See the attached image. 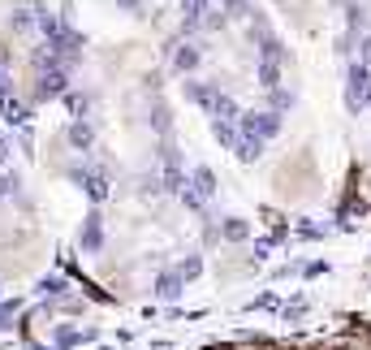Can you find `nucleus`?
I'll use <instances>...</instances> for the list:
<instances>
[{
	"label": "nucleus",
	"mask_w": 371,
	"mask_h": 350,
	"mask_svg": "<svg viewBox=\"0 0 371 350\" xmlns=\"http://www.w3.org/2000/svg\"><path fill=\"white\" fill-rule=\"evenodd\" d=\"M367 95H371V65H367V61H354L350 78H346V104H350V113H363Z\"/></svg>",
	"instance_id": "nucleus-1"
},
{
	"label": "nucleus",
	"mask_w": 371,
	"mask_h": 350,
	"mask_svg": "<svg viewBox=\"0 0 371 350\" xmlns=\"http://www.w3.org/2000/svg\"><path fill=\"white\" fill-rule=\"evenodd\" d=\"M35 91L43 95V100H52V95H65V91H70V70H65V61L39 65V83H35Z\"/></svg>",
	"instance_id": "nucleus-2"
},
{
	"label": "nucleus",
	"mask_w": 371,
	"mask_h": 350,
	"mask_svg": "<svg viewBox=\"0 0 371 350\" xmlns=\"http://www.w3.org/2000/svg\"><path fill=\"white\" fill-rule=\"evenodd\" d=\"M47 48H52V52L61 56V61H70V56H78V52H83V35H78V30L74 26H65V22H56L52 30H47Z\"/></svg>",
	"instance_id": "nucleus-3"
},
{
	"label": "nucleus",
	"mask_w": 371,
	"mask_h": 350,
	"mask_svg": "<svg viewBox=\"0 0 371 350\" xmlns=\"http://www.w3.org/2000/svg\"><path fill=\"white\" fill-rule=\"evenodd\" d=\"M242 130H246V134H259L264 143L268 138H277V130H281V117L277 113H264V108H255V113H242Z\"/></svg>",
	"instance_id": "nucleus-4"
},
{
	"label": "nucleus",
	"mask_w": 371,
	"mask_h": 350,
	"mask_svg": "<svg viewBox=\"0 0 371 350\" xmlns=\"http://www.w3.org/2000/svg\"><path fill=\"white\" fill-rule=\"evenodd\" d=\"M186 190H190V195H199V199H212V195H216V173L207 169V165H199L195 173H190Z\"/></svg>",
	"instance_id": "nucleus-5"
},
{
	"label": "nucleus",
	"mask_w": 371,
	"mask_h": 350,
	"mask_svg": "<svg viewBox=\"0 0 371 350\" xmlns=\"http://www.w3.org/2000/svg\"><path fill=\"white\" fill-rule=\"evenodd\" d=\"M207 9H212L207 0H182V30H186V35L207 22Z\"/></svg>",
	"instance_id": "nucleus-6"
},
{
	"label": "nucleus",
	"mask_w": 371,
	"mask_h": 350,
	"mask_svg": "<svg viewBox=\"0 0 371 350\" xmlns=\"http://www.w3.org/2000/svg\"><path fill=\"white\" fill-rule=\"evenodd\" d=\"M74 178H78V182H83V186H87V195H91V199H104V195H108V190H112V186H108V178H104V173H100V169H78V173H74Z\"/></svg>",
	"instance_id": "nucleus-7"
},
{
	"label": "nucleus",
	"mask_w": 371,
	"mask_h": 350,
	"mask_svg": "<svg viewBox=\"0 0 371 350\" xmlns=\"http://www.w3.org/2000/svg\"><path fill=\"white\" fill-rule=\"evenodd\" d=\"M212 134H216L220 147L237 152V143H242V125H237V121H216V117H212Z\"/></svg>",
	"instance_id": "nucleus-8"
},
{
	"label": "nucleus",
	"mask_w": 371,
	"mask_h": 350,
	"mask_svg": "<svg viewBox=\"0 0 371 350\" xmlns=\"http://www.w3.org/2000/svg\"><path fill=\"white\" fill-rule=\"evenodd\" d=\"M173 65H177V74H195L199 70V48L195 43H182L173 52Z\"/></svg>",
	"instance_id": "nucleus-9"
},
{
	"label": "nucleus",
	"mask_w": 371,
	"mask_h": 350,
	"mask_svg": "<svg viewBox=\"0 0 371 350\" xmlns=\"http://www.w3.org/2000/svg\"><path fill=\"white\" fill-rule=\"evenodd\" d=\"M255 39H259V52H264V56H272V61H281V56H285V48H281V39L272 35L268 26H255Z\"/></svg>",
	"instance_id": "nucleus-10"
},
{
	"label": "nucleus",
	"mask_w": 371,
	"mask_h": 350,
	"mask_svg": "<svg viewBox=\"0 0 371 350\" xmlns=\"http://www.w3.org/2000/svg\"><path fill=\"white\" fill-rule=\"evenodd\" d=\"M91 143H95L91 125H87V121H74V125H70V147H74V152H91Z\"/></svg>",
	"instance_id": "nucleus-11"
},
{
	"label": "nucleus",
	"mask_w": 371,
	"mask_h": 350,
	"mask_svg": "<svg viewBox=\"0 0 371 350\" xmlns=\"http://www.w3.org/2000/svg\"><path fill=\"white\" fill-rule=\"evenodd\" d=\"M186 95H190V100H195L199 108H207V113H212V104H216V95H220V91L203 87V83H186Z\"/></svg>",
	"instance_id": "nucleus-12"
},
{
	"label": "nucleus",
	"mask_w": 371,
	"mask_h": 350,
	"mask_svg": "<svg viewBox=\"0 0 371 350\" xmlns=\"http://www.w3.org/2000/svg\"><path fill=\"white\" fill-rule=\"evenodd\" d=\"M259 83H264L268 91H277V83H281V61L259 56Z\"/></svg>",
	"instance_id": "nucleus-13"
},
{
	"label": "nucleus",
	"mask_w": 371,
	"mask_h": 350,
	"mask_svg": "<svg viewBox=\"0 0 371 350\" xmlns=\"http://www.w3.org/2000/svg\"><path fill=\"white\" fill-rule=\"evenodd\" d=\"M83 247H87V251H100V247H104V234H100V212H91V216H87V229H83Z\"/></svg>",
	"instance_id": "nucleus-14"
},
{
	"label": "nucleus",
	"mask_w": 371,
	"mask_h": 350,
	"mask_svg": "<svg viewBox=\"0 0 371 350\" xmlns=\"http://www.w3.org/2000/svg\"><path fill=\"white\" fill-rule=\"evenodd\" d=\"M212 117H216V121H242V108L229 100V95H216V104H212Z\"/></svg>",
	"instance_id": "nucleus-15"
},
{
	"label": "nucleus",
	"mask_w": 371,
	"mask_h": 350,
	"mask_svg": "<svg viewBox=\"0 0 371 350\" xmlns=\"http://www.w3.org/2000/svg\"><path fill=\"white\" fill-rule=\"evenodd\" d=\"M35 26L39 22H35V9H30V5H22L18 13H13V30H18V35H30Z\"/></svg>",
	"instance_id": "nucleus-16"
},
{
	"label": "nucleus",
	"mask_w": 371,
	"mask_h": 350,
	"mask_svg": "<svg viewBox=\"0 0 371 350\" xmlns=\"http://www.w3.org/2000/svg\"><path fill=\"white\" fill-rule=\"evenodd\" d=\"M156 294L160 298H177V294H182V273H165L160 285H156Z\"/></svg>",
	"instance_id": "nucleus-17"
},
{
	"label": "nucleus",
	"mask_w": 371,
	"mask_h": 350,
	"mask_svg": "<svg viewBox=\"0 0 371 350\" xmlns=\"http://www.w3.org/2000/svg\"><path fill=\"white\" fill-rule=\"evenodd\" d=\"M65 104H70L74 121H83V117H87V95H78V91H65Z\"/></svg>",
	"instance_id": "nucleus-18"
},
{
	"label": "nucleus",
	"mask_w": 371,
	"mask_h": 350,
	"mask_svg": "<svg viewBox=\"0 0 371 350\" xmlns=\"http://www.w3.org/2000/svg\"><path fill=\"white\" fill-rule=\"evenodd\" d=\"M224 238L242 243V238H246V220H224Z\"/></svg>",
	"instance_id": "nucleus-19"
},
{
	"label": "nucleus",
	"mask_w": 371,
	"mask_h": 350,
	"mask_svg": "<svg viewBox=\"0 0 371 350\" xmlns=\"http://www.w3.org/2000/svg\"><path fill=\"white\" fill-rule=\"evenodd\" d=\"M199 268H203V264H199V256H190L182 268H177V273H182V281H190V277H199Z\"/></svg>",
	"instance_id": "nucleus-20"
},
{
	"label": "nucleus",
	"mask_w": 371,
	"mask_h": 350,
	"mask_svg": "<svg viewBox=\"0 0 371 350\" xmlns=\"http://www.w3.org/2000/svg\"><path fill=\"white\" fill-rule=\"evenodd\" d=\"M224 13H229V18H242V13H246V0H224Z\"/></svg>",
	"instance_id": "nucleus-21"
},
{
	"label": "nucleus",
	"mask_w": 371,
	"mask_h": 350,
	"mask_svg": "<svg viewBox=\"0 0 371 350\" xmlns=\"http://www.w3.org/2000/svg\"><path fill=\"white\" fill-rule=\"evenodd\" d=\"M13 190H18V178H9V173H0V199H5V195H13Z\"/></svg>",
	"instance_id": "nucleus-22"
},
{
	"label": "nucleus",
	"mask_w": 371,
	"mask_h": 350,
	"mask_svg": "<svg viewBox=\"0 0 371 350\" xmlns=\"http://www.w3.org/2000/svg\"><path fill=\"white\" fill-rule=\"evenodd\" d=\"M272 104H277V108H272V113H285V108H289V104H294V100H289V95H285V91H272Z\"/></svg>",
	"instance_id": "nucleus-23"
},
{
	"label": "nucleus",
	"mask_w": 371,
	"mask_h": 350,
	"mask_svg": "<svg viewBox=\"0 0 371 350\" xmlns=\"http://www.w3.org/2000/svg\"><path fill=\"white\" fill-rule=\"evenodd\" d=\"M359 61H367V65H371V35L359 39Z\"/></svg>",
	"instance_id": "nucleus-24"
},
{
	"label": "nucleus",
	"mask_w": 371,
	"mask_h": 350,
	"mask_svg": "<svg viewBox=\"0 0 371 350\" xmlns=\"http://www.w3.org/2000/svg\"><path fill=\"white\" fill-rule=\"evenodd\" d=\"M117 5H121V9H130V13H138V9H142V0H117Z\"/></svg>",
	"instance_id": "nucleus-25"
},
{
	"label": "nucleus",
	"mask_w": 371,
	"mask_h": 350,
	"mask_svg": "<svg viewBox=\"0 0 371 350\" xmlns=\"http://www.w3.org/2000/svg\"><path fill=\"white\" fill-rule=\"evenodd\" d=\"M5 161H9V143L0 138V165H5Z\"/></svg>",
	"instance_id": "nucleus-26"
}]
</instances>
